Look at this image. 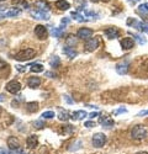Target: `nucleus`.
I'll list each match as a JSON object with an SVG mask.
<instances>
[{"label":"nucleus","instance_id":"f257e3e1","mask_svg":"<svg viewBox=\"0 0 148 154\" xmlns=\"http://www.w3.org/2000/svg\"><path fill=\"white\" fill-rule=\"evenodd\" d=\"M147 134H148L147 128L143 125H136V126L132 127V130H131V137L133 139H137V140L144 139L147 137Z\"/></svg>","mask_w":148,"mask_h":154},{"label":"nucleus","instance_id":"f03ea898","mask_svg":"<svg viewBox=\"0 0 148 154\" xmlns=\"http://www.w3.org/2000/svg\"><path fill=\"white\" fill-rule=\"evenodd\" d=\"M36 56V51L32 48H25L21 49L20 52L15 54V59L19 62H25V60H30Z\"/></svg>","mask_w":148,"mask_h":154},{"label":"nucleus","instance_id":"7ed1b4c3","mask_svg":"<svg viewBox=\"0 0 148 154\" xmlns=\"http://www.w3.org/2000/svg\"><path fill=\"white\" fill-rule=\"evenodd\" d=\"M106 140H107V138H106V136H105L104 133L97 132V133H95V134L93 136L91 142H93V146H94V147L101 148V147H104V144L106 143Z\"/></svg>","mask_w":148,"mask_h":154},{"label":"nucleus","instance_id":"20e7f679","mask_svg":"<svg viewBox=\"0 0 148 154\" xmlns=\"http://www.w3.org/2000/svg\"><path fill=\"white\" fill-rule=\"evenodd\" d=\"M5 89H6V91L10 93V94H17V93L21 90V85H20V83L16 82V80H11V82H9V83L6 84Z\"/></svg>","mask_w":148,"mask_h":154},{"label":"nucleus","instance_id":"39448f33","mask_svg":"<svg viewBox=\"0 0 148 154\" xmlns=\"http://www.w3.org/2000/svg\"><path fill=\"white\" fill-rule=\"evenodd\" d=\"M91 36H93V30H90V29H88V27L79 29L78 32H77V37H78V38H82V40H84V41L91 38Z\"/></svg>","mask_w":148,"mask_h":154},{"label":"nucleus","instance_id":"423d86ee","mask_svg":"<svg viewBox=\"0 0 148 154\" xmlns=\"http://www.w3.org/2000/svg\"><path fill=\"white\" fill-rule=\"evenodd\" d=\"M35 35L37 36L39 40H46L48 32H47V29L43 26V25H37V26L35 27Z\"/></svg>","mask_w":148,"mask_h":154},{"label":"nucleus","instance_id":"0eeeda50","mask_svg":"<svg viewBox=\"0 0 148 154\" xmlns=\"http://www.w3.org/2000/svg\"><path fill=\"white\" fill-rule=\"evenodd\" d=\"M99 47V40L97 37H94V38H89V40H86L85 42V48L88 52H93V51H95L96 48Z\"/></svg>","mask_w":148,"mask_h":154},{"label":"nucleus","instance_id":"6e6552de","mask_svg":"<svg viewBox=\"0 0 148 154\" xmlns=\"http://www.w3.org/2000/svg\"><path fill=\"white\" fill-rule=\"evenodd\" d=\"M128 67H130L128 60H122V62H120V63L116 64V72H117L119 74H121V75L127 74Z\"/></svg>","mask_w":148,"mask_h":154},{"label":"nucleus","instance_id":"1a4fd4ad","mask_svg":"<svg viewBox=\"0 0 148 154\" xmlns=\"http://www.w3.org/2000/svg\"><path fill=\"white\" fill-rule=\"evenodd\" d=\"M31 16L35 17L36 20H48L49 19V15L47 11H42V10H35V11H31Z\"/></svg>","mask_w":148,"mask_h":154},{"label":"nucleus","instance_id":"9d476101","mask_svg":"<svg viewBox=\"0 0 148 154\" xmlns=\"http://www.w3.org/2000/svg\"><path fill=\"white\" fill-rule=\"evenodd\" d=\"M6 143H8V147H9L10 150H17V149H21V146H20L19 139L15 138V137H9Z\"/></svg>","mask_w":148,"mask_h":154},{"label":"nucleus","instance_id":"9b49d317","mask_svg":"<svg viewBox=\"0 0 148 154\" xmlns=\"http://www.w3.org/2000/svg\"><path fill=\"white\" fill-rule=\"evenodd\" d=\"M133 46H134V40H132L131 37H125V38H122L121 40V47L123 49L128 51V49L133 48Z\"/></svg>","mask_w":148,"mask_h":154},{"label":"nucleus","instance_id":"f8f14e48","mask_svg":"<svg viewBox=\"0 0 148 154\" xmlns=\"http://www.w3.org/2000/svg\"><path fill=\"white\" fill-rule=\"evenodd\" d=\"M26 144H27V147H29L30 149L36 148L37 144H39V138H37V136H35V134L29 136L27 139H26Z\"/></svg>","mask_w":148,"mask_h":154},{"label":"nucleus","instance_id":"ddd939ff","mask_svg":"<svg viewBox=\"0 0 148 154\" xmlns=\"http://www.w3.org/2000/svg\"><path fill=\"white\" fill-rule=\"evenodd\" d=\"M99 123H100V125H103L104 127H107V128L113 127V126L115 125L114 120L111 119V117H107V116H101L100 119H99Z\"/></svg>","mask_w":148,"mask_h":154},{"label":"nucleus","instance_id":"4468645a","mask_svg":"<svg viewBox=\"0 0 148 154\" xmlns=\"http://www.w3.org/2000/svg\"><path fill=\"white\" fill-rule=\"evenodd\" d=\"M105 35L107 36L109 40H114V38H117L119 37V30L116 27H109L105 30Z\"/></svg>","mask_w":148,"mask_h":154},{"label":"nucleus","instance_id":"2eb2a0df","mask_svg":"<svg viewBox=\"0 0 148 154\" xmlns=\"http://www.w3.org/2000/svg\"><path fill=\"white\" fill-rule=\"evenodd\" d=\"M27 85L32 89L39 88L41 85V79L39 78V76H30L29 80H27Z\"/></svg>","mask_w":148,"mask_h":154},{"label":"nucleus","instance_id":"dca6fc26","mask_svg":"<svg viewBox=\"0 0 148 154\" xmlns=\"http://www.w3.org/2000/svg\"><path fill=\"white\" fill-rule=\"evenodd\" d=\"M86 116H88V113H86L85 111L79 110V111L73 112V113H72V116H70V119L74 120V121H79V120H83V119L86 117Z\"/></svg>","mask_w":148,"mask_h":154},{"label":"nucleus","instance_id":"f3484780","mask_svg":"<svg viewBox=\"0 0 148 154\" xmlns=\"http://www.w3.org/2000/svg\"><path fill=\"white\" fill-rule=\"evenodd\" d=\"M63 53L68 57V58H74V57H77V52H76V51H74V48H72V47H69V46H66L64 48H63Z\"/></svg>","mask_w":148,"mask_h":154},{"label":"nucleus","instance_id":"a211bd4d","mask_svg":"<svg viewBox=\"0 0 148 154\" xmlns=\"http://www.w3.org/2000/svg\"><path fill=\"white\" fill-rule=\"evenodd\" d=\"M56 6L59 10H68L70 8V4L67 0H58V2H56Z\"/></svg>","mask_w":148,"mask_h":154},{"label":"nucleus","instance_id":"6ab92c4d","mask_svg":"<svg viewBox=\"0 0 148 154\" xmlns=\"http://www.w3.org/2000/svg\"><path fill=\"white\" fill-rule=\"evenodd\" d=\"M26 110L29 112H36L37 110H39V102H36V101H32V102H27L26 104Z\"/></svg>","mask_w":148,"mask_h":154},{"label":"nucleus","instance_id":"aec40b11","mask_svg":"<svg viewBox=\"0 0 148 154\" xmlns=\"http://www.w3.org/2000/svg\"><path fill=\"white\" fill-rule=\"evenodd\" d=\"M31 72L33 73H42L43 72V66L41 63H35L31 66Z\"/></svg>","mask_w":148,"mask_h":154},{"label":"nucleus","instance_id":"412c9836","mask_svg":"<svg viewBox=\"0 0 148 154\" xmlns=\"http://www.w3.org/2000/svg\"><path fill=\"white\" fill-rule=\"evenodd\" d=\"M58 119L60 120V121H68L69 120V112L67 111V110H60L59 111V115H58Z\"/></svg>","mask_w":148,"mask_h":154},{"label":"nucleus","instance_id":"4be33fe9","mask_svg":"<svg viewBox=\"0 0 148 154\" xmlns=\"http://www.w3.org/2000/svg\"><path fill=\"white\" fill-rule=\"evenodd\" d=\"M72 17H74L77 21H79V22H83V21H86V19L83 16V15H80L78 11H73L72 12Z\"/></svg>","mask_w":148,"mask_h":154},{"label":"nucleus","instance_id":"5701e85b","mask_svg":"<svg viewBox=\"0 0 148 154\" xmlns=\"http://www.w3.org/2000/svg\"><path fill=\"white\" fill-rule=\"evenodd\" d=\"M36 4H37V6H40V8H39V10H42V11H48V9H49L48 4H47V3H45V2H42V0H39V2H37Z\"/></svg>","mask_w":148,"mask_h":154},{"label":"nucleus","instance_id":"b1692460","mask_svg":"<svg viewBox=\"0 0 148 154\" xmlns=\"http://www.w3.org/2000/svg\"><path fill=\"white\" fill-rule=\"evenodd\" d=\"M41 117H42V119H47V120L53 119V117H54V112H53V111H45V112L41 115Z\"/></svg>","mask_w":148,"mask_h":154},{"label":"nucleus","instance_id":"393cba45","mask_svg":"<svg viewBox=\"0 0 148 154\" xmlns=\"http://www.w3.org/2000/svg\"><path fill=\"white\" fill-rule=\"evenodd\" d=\"M49 64H51V67L52 68H57L58 66H59V58L56 56V57H53L51 60H49Z\"/></svg>","mask_w":148,"mask_h":154},{"label":"nucleus","instance_id":"a878e982","mask_svg":"<svg viewBox=\"0 0 148 154\" xmlns=\"http://www.w3.org/2000/svg\"><path fill=\"white\" fill-rule=\"evenodd\" d=\"M133 37H136V40L140 42V45H146V42H147L146 38L142 37V36H140V35H133Z\"/></svg>","mask_w":148,"mask_h":154},{"label":"nucleus","instance_id":"bb28decb","mask_svg":"<svg viewBox=\"0 0 148 154\" xmlns=\"http://www.w3.org/2000/svg\"><path fill=\"white\" fill-rule=\"evenodd\" d=\"M12 4H14V5H22V6H27L26 0H12Z\"/></svg>","mask_w":148,"mask_h":154},{"label":"nucleus","instance_id":"cd10ccee","mask_svg":"<svg viewBox=\"0 0 148 154\" xmlns=\"http://www.w3.org/2000/svg\"><path fill=\"white\" fill-rule=\"evenodd\" d=\"M33 127L37 128V130H41V128L45 127V123H43L42 121H35V122H33Z\"/></svg>","mask_w":148,"mask_h":154},{"label":"nucleus","instance_id":"c85d7f7f","mask_svg":"<svg viewBox=\"0 0 148 154\" xmlns=\"http://www.w3.org/2000/svg\"><path fill=\"white\" fill-rule=\"evenodd\" d=\"M62 30H63V29H53L52 30V35L54 36V37H60L62 36Z\"/></svg>","mask_w":148,"mask_h":154},{"label":"nucleus","instance_id":"c756f323","mask_svg":"<svg viewBox=\"0 0 148 154\" xmlns=\"http://www.w3.org/2000/svg\"><path fill=\"white\" fill-rule=\"evenodd\" d=\"M84 126H85V127H88V128H93V127L96 126V123H95L94 121H86V122L84 123Z\"/></svg>","mask_w":148,"mask_h":154},{"label":"nucleus","instance_id":"7c9ffc66","mask_svg":"<svg viewBox=\"0 0 148 154\" xmlns=\"http://www.w3.org/2000/svg\"><path fill=\"white\" fill-rule=\"evenodd\" d=\"M8 67V63L5 62V60H3L2 58H0V70H2V69H5Z\"/></svg>","mask_w":148,"mask_h":154},{"label":"nucleus","instance_id":"2f4dec72","mask_svg":"<svg viewBox=\"0 0 148 154\" xmlns=\"http://www.w3.org/2000/svg\"><path fill=\"white\" fill-rule=\"evenodd\" d=\"M141 11H143V12H148V4H143V5H140V8H138Z\"/></svg>","mask_w":148,"mask_h":154},{"label":"nucleus","instance_id":"473e14b6","mask_svg":"<svg viewBox=\"0 0 148 154\" xmlns=\"http://www.w3.org/2000/svg\"><path fill=\"white\" fill-rule=\"evenodd\" d=\"M63 97H64V100L68 102V104H74V100H72V99H70V96H68V95H64Z\"/></svg>","mask_w":148,"mask_h":154},{"label":"nucleus","instance_id":"72a5a7b5","mask_svg":"<svg viewBox=\"0 0 148 154\" xmlns=\"http://www.w3.org/2000/svg\"><path fill=\"white\" fill-rule=\"evenodd\" d=\"M16 69H17V72H20V73H23L25 70H26V67H22V66H17V67H16Z\"/></svg>","mask_w":148,"mask_h":154},{"label":"nucleus","instance_id":"f704fd0d","mask_svg":"<svg viewBox=\"0 0 148 154\" xmlns=\"http://www.w3.org/2000/svg\"><path fill=\"white\" fill-rule=\"evenodd\" d=\"M146 115H148V110H143V111H140L137 116H146Z\"/></svg>","mask_w":148,"mask_h":154},{"label":"nucleus","instance_id":"c9c22d12","mask_svg":"<svg viewBox=\"0 0 148 154\" xmlns=\"http://www.w3.org/2000/svg\"><path fill=\"white\" fill-rule=\"evenodd\" d=\"M45 75H46V76H48V78H54V76H56V74H54V73H51V72L45 73Z\"/></svg>","mask_w":148,"mask_h":154},{"label":"nucleus","instance_id":"e433bc0d","mask_svg":"<svg viewBox=\"0 0 148 154\" xmlns=\"http://www.w3.org/2000/svg\"><path fill=\"white\" fill-rule=\"evenodd\" d=\"M88 116L90 117V119H94V117H96V116H99V112H91V113H89Z\"/></svg>","mask_w":148,"mask_h":154},{"label":"nucleus","instance_id":"4c0bfd02","mask_svg":"<svg viewBox=\"0 0 148 154\" xmlns=\"http://www.w3.org/2000/svg\"><path fill=\"white\" fill-rule=\"evenodd\" d=\"M68 22H69V19H68V17H64L63 20H62V22H60V23H62V26H63V25L66 26V25H67Z\"/></svg>","mask_w":148,"mask_h":154},{"label":"nucleus","instance_id":"58836bf2","mask_svg":"<svg viewBox=\"0 0 148 154\" xmlns=\"http://www.w3.org/2000/svg\"><path fill=\"white\" fill-rule=\"evenodd\" d=\"M0 154H11L10 152H6L5 149H0Z\"/></svg>","mask_w":148,"mask_h":154},{"label":"nucleus","instance_id":"ea45409f","mask_svg":"<svg viewBox=\"0 0 148 154\" xmlns=\"http://www.w3.org/2000/svg\"><path fill=\"white\" fill-rule=\"evenodd\" d=\"M2 101H4V95L0 94V102H2Z\"/></svg>","mask_w":148,"mask_h":154},{"label":"nucleus","instance_id":"a19ab883","mask_svg":"<svg viewBox=\"0 0 148 154\" xmlns=\"http://www.w3.org/2000/svg\"><path fill=\"white\" fill-rule=\"evenodd\" d=\"M136 154H148L147 152H138V153H136Z\"/></svg>","mask_w":148,"mask_h":154},{"label":"nucleus","instance_id":"79ce46f5","mask_svg":"<svg viewBox=\"0 0 148 154\" xmlns=\"http://www.w3.org/2000/svg\"><path fill=\"white\" fill-rule=\"evenodd\" d=\"M101 2H105V3H107V2H110V0H101Z\"/></svg>","mask_w":148,"mask_h":154},{"label":"nucleus","instance_id":"37998d69","mask_svg":"<svg viewBox=\"0 0 148 154\" xmlns=\"http://www.w3.org/2000/svg\"><path fill=\"white\" fill-rule=\"evenodd\" d=\"M91 2H94V3H97V2H99V0H91Z\"/></svg>","mask_w":148,"mask_h":154},{"label":"nucleus","instance_id":"c03bdc74","mask_svg":"<svg viewBox=\"0 0 148 154\" xmlns=\"http://www.w3.org/2000/svg\"><path fill=\"white\" fill-rule=\"evenodd\" d=\"M0 2H5V0H0Z\"/></svg>","mask_w":148,"mask_h":154},{"label":"nucleus","instance_id":"a18cd8bd","mask_svg":"<svg viewBox=\"0 0 148 154\" xmlns=\"http://www.w3.org/2000/svg\"><path fill=\"white\" fill-rule=\"evenodd\" d=\"M0 112H2V107H0Z\"/></svg>","mask_w":148,"mask_h":154},{"label":"nucleus","instance_id":"49530a36","mask_svg":"<svg viewBox=\"0 0 148 154\" xmlns=\"http://www.w3.org/2000/svg\"><path fill=\"white\" fill-rule=\"evenodd\" d=\"M137 2H140V0H137Z\"/></svg>","mask_w":148,"mask_h":154}]
</instances>
